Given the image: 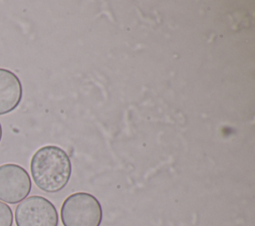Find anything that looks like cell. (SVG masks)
<instances>
[{
	"mask_svg": "<svg viewBox=\"0 0 255 226\" xmlns=\"http://www.w3.org/2000/svg\"><path fill=\"white\" fill-rule=\"evenodd\" d=\"M30 171L39 189L47 193H56L68 184L72 174V163L63 148L45 145L32 155Z\"/></svg>",
	"mask_w": 255,
	"mask_h": 226,
	"instance_id": "obj_1",
	"label": "cell"
},
{
	"mask_svg": "<svg viewBox=\"0 0 255 226\" xmlns=\"http://www.w3.org/2000/svg\"><path fill=\"white\" fill-rule=\"evenodd\" d=\"M60 215L64 226H100L103 208L93 194L75 192L62 203Z\"/></svg>",
	"mask_w": 255,
	"mask_h": 226,
	"instance_id": "obj_2",
	"label": "cell"
},
{
	"mask_svg": "<svg viewBox=\"0 0 255 226\" xmlns=\"http://www.w3.org/2000/svg\"><path fill=\"white\" fill-rule=\"evenodd\" d=\"M17 226H58L59 216L55 205L40 195L26 197L16 206Z\"/></svg>",
	"mask_w": 255,
	"mask_h": 226,
	"instance_id": "obj_3",
	"label": "cell"
},
{
	"mask_svg": "<svg viewBox=\"0 0 255 226\" xmlns=\"http://www.w3.org/2000/svg\"><path fill=\"white\" fill-rule=\"evenodd\" d=\"M32 188L28 171L19 164L5 163L0 165V200L16 204L25 199Z\"/></svg>",
	"mask_w": 255,
	"mask_h": 226,
	"instance_id": "obj_4",
	"label": "cell"
},
{
	"mask_svg": "<svg viewBox=\"0 0 255 226\" xmlns=\"http://www.w3.org/2000/svg\"><path fill=\"white\" fill-rule=\"evenodd\" d=\"M23 97L22 83L12 71L0 68V115L13 112Z\"/></svg>",
	"mask_w": 255,
	"mask_h": 226,
	"instance_id": "obj_5",
	"label": "cell"
},
{
	"mask_svg": "<svg viewBox=\"0 0 255 226\" xmlns=\"http://www.w3.org/2000/svg\"><path fill=\"white\" fill-rule=\"evenodd\" d=\"M13 213L12 209L6 203L0 201V226H12Z\"/></svg>",
	"mask_w": 255,
	"mask_h": 226,
	"instance_id": "obj_6",
	"label": "cell"
},
{
	"mask_svg": "<svg viewBox=\"0 0 255 226\" xmlns=\"http://www.w3.org/2000/svg\"><path fill=\"white\" fill-rule=\"evenodd\" d=\"M2 139V126H1V123H0V141Z\"/></svg>",
	"mask_w": 255,
	"mask_h": 226,
	"instance_id": "obj_7",
	"label": "cell"
}]
</instances>
